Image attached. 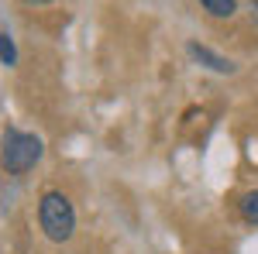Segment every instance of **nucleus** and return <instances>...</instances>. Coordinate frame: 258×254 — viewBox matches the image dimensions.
<instances>
[{"label": "nucleus", "instance_id": "7", "mask_svg": "<svg viewBox=\"0 0 258 254\" xmlns=\"http://www.w3.org/2000/svg\"><path fill=\"white\" fill-rule=\"evenodd\" d=\"M248 14H251V21L258 24V0H251V4H248Z\"/></svg>", "mask_w": 258, "mask_h": 254}, {"label": "nucleus", "instance_id": "3", "mask_svg": "<svg viewBox=\"0 0 258 254\" xmlns=\"http://www.w3.org/2000/svg\"><path fill=\"white\" fill-rule=\"evenodd\" d=\"M186 52H189V59H193V62H200L203 69H210V72H217V76H234V72H238V65H234L231 59L217 55L214 48H207V45H200V41H189Z\"/></svg>", "mask_w": 258, "mask_h": 254}, {"label": "nucleus", "instance_id": "1", "mask_svg": "<svg viewBox=\"0 0 258 254\" xmlns=\"http://www.w3.org/2000/svg\"><path fill=\"white\" fill-rule=\"evenodd\" d=\"M38 227L52 244L73 240V234H76V210H73L69 196L59 193V189L41 193V199H38Z\"/></svg>", "mask_w": 258, "mask_h": 254}, {"label": "nucleus", "instance_id": "2", "mask_svg": "<svg viewBox=\"0 0 258 254\" xmlns=\"http://www.w3.org/2000/svg\"><path fill=\"white\" fill-rule=\"evenodd\" d=\"M41 151H45L41 137L28 134V131H21V127H7L4 137H0V161H4L7 176H24V172H31L41 161Z\"/></svg>", "mask_w": 258, "mask_h": 254}, {"label": "nucleus", "instance_id": "6", "mask_svg": "<svg viewBox=\"0 0 258 254\" xmlns=\"http://www.w3.org/2000/svg\"><path fill=\"white\" fill-rule=\"evenodd\" d=\"M0 62L4 65H18V45L7 31H0Z\"/></svg>", "mask_w": 258, "mask_h": 254}, {"label": "nucleus", "instance_id": "5", "mask_svg": "<svg viewBox=\"0 0 258 254\" xmlns=\"http://www.w3.org/2000/svg\"><path fill=\"white\" fill-rule=\"evenodd\" d=\"M238 210H241V216L248 220V223H255L258 227V189H251V193H244L238 199Z\"/></svg>", "mask_w": 258, "mask_h": 254}, {"label": "nucleus", "instance_id": "4", "mask_svg": "<svg viewBox=\"0 0 258 254\" xmlns=\"http://www.w3.org/2000/svg\"><path fill=\"white\" fill-rule=\"evenodd\" d=\"M200 4H203V11H207L210 18H220V21L238 14V0H200Z\"/></svg>", "mask_w": 258, "mask_h": 254}, {"label": "nucleus", "instance_id": "8", "mask_svg": "<svg viewBox=\"0 0 258 254\" xmlns=\"http://www.w3.org/2000/svg\"><path fill=\"white\" fill-rule=\"evenodd\" d=\"M24 4H31V7H41V4H52V0H24Z\"/></svg>", "mask_w": 258, "mask_h": 254}]
</instances>
